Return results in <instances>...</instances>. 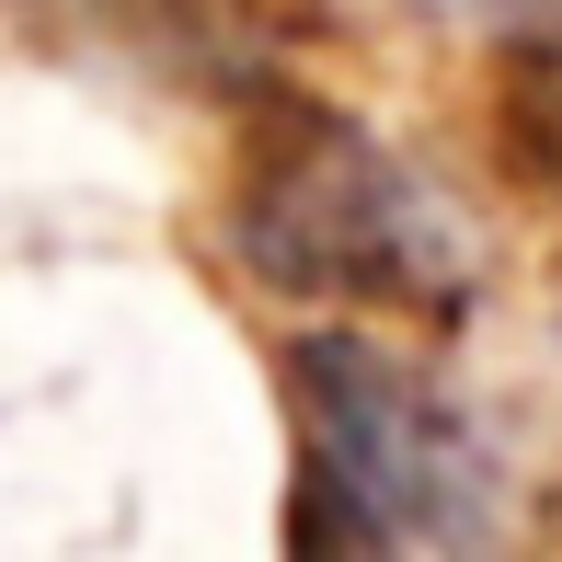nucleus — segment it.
<instances>
[{
    "instance_id": "f257e3e1",
    "label": "nucleus",
    "mask_w": 562,
    "mask_h": 562,
    "mask_svg": "<svg viewBox=\"0 0 562 562\" xmlns=\"http://www.w3.org/2000/svg\"><path fill=\"white\" fill-rule=\"evenodd\" d=\"M299 414V551H482L517 528V471L494 425L368 322H322L288 345Z\"/></svg>"
},
{
    "instance_id": "f03ea898",
    "label": "nucleus",
    "mask_w": 562,
    "mask_h": 562,
    "mask_svg": "<svg viewBox=\"0 0 562 562\" xmlns=\"http://www.w3.org/2000/svg\"><path fill=\"white\" fill-rule=\"evenodd\" d=\"M229 241L276 299H334V311H391V322H459L482 299V229L471 207L311 92H265V138L241 161Z\"/></svg>"
},
{
    "instance_id": "7ed1b4c3",
    "label": "nucleus",
    "mask_w": 562,
    "mask_h": 562,
    "mask_svg": "<svg viewBox=\"0 0 562 562\" xmlns=\"http://www.w3.org/2000/svg\"><path fill=\"white\" fill-rule=\"evenodd\" d=\"M494 149L540 207H562V12L505 35V81H494Z\"/></svg>"
}]
</instances>
